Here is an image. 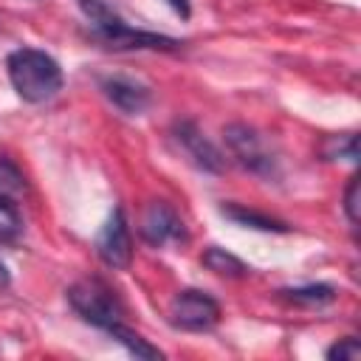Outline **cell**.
Instances as JSON below:
<instances>
[{
    "label": "cell",
    "instance_id": "cell-1",
    "mask_svg": "<svg viewBox=\"0 0 361 361\" xmlns=\"http://www.w3.org/2000/svg\"><path fill=\"white\" fill-rule=\"evenodd\" d=\"M6 68H8V79H11V87L17 90V96L31 104L54 99L65 82L59 62L39 48L11 51L6 59Z\"/></svg>",
    "mask_w": 361,
    "mask_h": 361
},
{
    "label": "cell",
    "instance_id": "cell-2",
    "mask_svg": "<svg viewBox=\"0 0 361 361\" xmlns=\"http://www.w3.org/2000/svg\"><path fill=\"white\" fill-rule=\"evenodd\" d=\"M68 302L93 327L107 330L110 324L124 322L121 299L116 296V290L107 282H102L96 276H87V279H79L76 285H71L68 288Z\"/></svg>",
    "mask_w": 361,
    "mask_h": 361
},
{
    "label": "cell",
    "instance_id": "cell-3",
    "mask_svg": "<svg viewBox=\"0 0 361 361\" xmlns=\"http://www.w3.org/2000/svg\"><path fill=\"white\" fill-rule=\"evenodd\" d=\"M223 138H226V147L231 149V155L254 175H262V178H274L276 169H279V161H276V152L274 147L268 144V138L243 124V121H234V124H226L223 127Z\"/></svg>",
    "mask_w": 361,
    "mask_h": 361
},
{
    "label": "cell",
    "instance_id": "cell-4",
    "mask_svg": "<svg viewBox=\"0 0 361 361\" xmlns=\"http://www.w3.org/2000/svg\"><path fill=\"white\" fill-rule=\"evenodd\" d=\"M169 319L180 330H209L220 322V305L203 290H180L169 305Z\"/></svg>",
    "mask_w": 361,
    "mask_h": 361
},
{
    "label": "cell",
    "instance_id": "cell-5",
    "mask_svg": "<svg viewBox=\"0 0 361 361\" xmlns=\"http://www.w3.org/2000/svg\"><path fill=\"white\" fill-rule=\"evenodd\" d=\"M96 254L107 268L124 271L133 262V237L121 209H113L96 234Z\"/></svg>",
    "mask_w": 361,
    "mask_h": 361
},
{
    "label": "cell",
    "instance_id": "cell-6",
    "mask_svg": "<svg viewBox=\"0 0 361 361\" xmlns=\"http://www.w3.org/2000/svg\"><path fill=\"white\" fill-rule=\"evenodd\" d=\"M172 135H175L178 147L183 149V155H186L197 169H203V172H214V175L223 172L226 158L220 155V149L206 138V133H203L195 121H189V118L175 121Z\"/></svg>",
    "mask_w": 361,
    "mask_h": 361
},
{
    "label": "cell",
    "instance_id": "cell-7",
    "mask_svg": "<svg viewBox=\"0 0 361 361\" xmlns=\"http://www.w3.org/2000/svg\"><path fill=\"white\" fill-rule=\"evenodd\" d=\"M141 237L149 245L161 248L169 240H183L186 234H183V223H180L178 212L164 200H152V203H147V209L141 214Z\"/></svg>",
    "mask_w": 361,
    "mask_h": 361
},
{
    "label": "cell",
    "instance_id": "cell-8",
    "mask_svg": "<svg viewBox=\"0 0 361 361\" xmlns=\"http://www.w3.org/2000/svg\"><path fill=\"white\" fill-rule=\"evenodd\" d=\"M102 93L127 116H141L152 102L149 87L135 82V79H130V76H107V79H102Z\"/></svg>",
    "mask_w": 361,
    "mask_h": 361
},
{
    "label": "cell",
    "instance_id": "cell-9",
    "mask_svg": "<svg viewBox=\"0 0 361 361\" xmlns=\"http://www.w3.org/2000/svg\"><path fill=\"white\" fill-rule=\"evenodd\" d=\"M223 217L234 220L237 226H245V228H257V231H276V234H285L288 226L276 217H268L262 212H254V209H245V206H237V203H226L220 206Z\"/></svg>",
    "mask_w": 361,
    "mask_h": 361
},
{
    "label": "cell",
    "instance_id": "cell-10",
    "mask_svg": "<svg viewBox=\"0 0 361 361\" xmlns=\"http://www.w3.org/2000/svg\"><path fill=\"white\" fill-rule=\"evenodd\" d=\"M107 333H110L121 347H127V353L135 355V358H147V361H158V358H164V353H161L158 347H152L147 338H141V336H138L135 330H130L124 322L110 324Z\"/></svg>",
    "mask_w": 361,
    "mask_h": 361
},
{
    "label": "cell",
    "instance_id": "cell-11",
    "mask_svg": "<svg viewBox=\"0 0 361 361\" xmlns=\"http://www.w3.org/2000/svg\"><path fill=\"white\" fill-rule=\"evenodd\" d=\"M203 265L209 271L220 274V276H245L248 274V265L240 257H234L226 248H220V245H209L203 251Z\"/></svg>",
    "mask_w": 361,
    "mask_h": 361
},
{
    "label": "cell",
    "instance_id": "cell-12",
    "mask_svg": "<svg viewBox=\"0 0 361 361\" xmlns=\"http://www.w3.org/2000/svg\"><path fill=\"white\" fill-rule=\"evenodd\" d=\"M285 299L296 302V305H327L336 299V288L327 282H313V285H299V288H285L282 290Z\"/></svg>",
    "mask_w": 361,
    "mask_h": 361
},
{
    "label": "cell",
    "instance_id": "cell-13",
    "mask_svg": "<svg viewBox=\"0 0 361 361\" xmlns=\"http://www.w3.org/2000/svg\"><path fill=\"white\" fill-rule=\"evenodd\" d=\"M25 192V175H23V169L8 158V155H3L0 152V197H17V195H23Z\"/></svg>",
    "mask_w": 361,
    "mask_h": 361
},
{
    "label": "cell",
    "instance_id": "cell-14",
    "mask_svg": "<svg viewBox=\"0 0 361 361\" xmlns=\"http://www.w3.org/2000/svg\"><path fill=\"white\" fill-rule=\"evenodd\" d=\"M322 155H324L327 161H333V158L355 161V158H358V138H355L353 133H347V135H330V138L324 141V147H322Z\"/></svg>",
    "mask_w": 361,
    "mask_h": 361
},
{
    "label": "cell",
    "instance_id": "cell-15",
    "mask_svg": "<svg viewBox=\"0 0 361 361\" xmlns=\"http://www.w3.org/2000/svg\"><path fill=\"white\" fill-rule=\"evenodd\" d=\"M20 231H23V220L14 209V203L8 197H0V243L17 240Z\"/></svg>",
    "mask_w": 361,
    "mask_h": 361
},
{
    "label": "cell",
    "instance_id": "cell-16",
    "mask_svg": "<svg viewBox=\"0 0 361 361\" xmlns=\"http://www.w3.org/2000/svg\"><path fill=\"white\" fill-rule=\"evenodd\" d=\"M344 212L350 217V223H358L361 220V180L353 175L347 189H344Z\"/></svg>",
    "mask_w": 361,
    "mask_h": 361
},
{
    "label": "cell",
    "instance_id": "cell-17",
    "mask_svg": "<svg viewBox=\"0 0 361 361\" xmlns=\"http://www.w3.org/2000/svg\"><path fill=\"white\" fill-rule=\"evenodd\" d=\"M327 358H330V361H355V358H361V344H358V338L347 336V338L336 341V344L327 350Z\"/></svg>",
    "mask_w": 361,
    "mask_h": 361
},
{
    "label": "cell",
    "instance_id": "cell-18",
    "mask_svg": "<svg viewBox=\"0 0 361 361\" xmlns=\"http://www.w3.org/2000/svg\"><path fill=\"white\" fill-rule=\"evenodd\" d=\"M169 6H172V11L175 14H180L183 20H189V14H192V6H189V0H166Z\"/></svg>",
    "mask_w": 361,
    "mask_h": 361
},
{
    "label": "cell",
    "instance_id": "cell-19",
    "mask_svg": "<svg viewBox=\"0 0 361 361\" xmlns=\"http://www.w3.org/2000/svg\"><path fill=\"white\" fill-rule=\"evenodd\" d=\"M11 288V271H8V265L0 259V290H8Z\"/></svg>",
    "mask_w": 361,
    "mask_h": 361
}]
</instances>
